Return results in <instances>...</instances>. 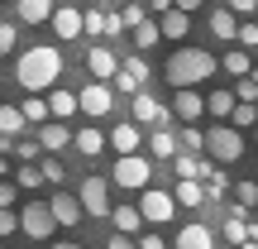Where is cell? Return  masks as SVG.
Returning a JSON list of instances; mask_svg holds the SVG:
<instances>
[{
	"label": "cell",
	"mask_w": 258,
	"mask_h": 249,
	"mask_svg": "<svg viewBox=\"0 0 258 249\" xmlns=\"http://www.w3.org/2000/svg\"><path fill=\"white\" fill-rule=\"evenodd\" d=\"M15 77H19V86H24L29 96L48 91V86H57V77H62V53H57L53 43L24 48V53L15 58Z\"/></svg>",
	"instance_id": "obj_1"
},
{
	"label": "cell",
	"mask_w": 258,
	"mask_h": 249,
	"mask_svg": "<svg viewBox=\"0 0 258 249\" xmlns=\"http://www.w3.org/2000/svg\"><path fill=\"white\" fill-rule=\"evenodd\" d=\"M215 58L206 53V48H191V43H182L172 58H167V67H163V77L177 86V91H186V86H196V82H206V77H215Z\"/></svg>",
	"instance_id": "obj_2"
},
{
	"label": "cell",
	"mask_w": 258,
	"mask_h": 249,
	"mask_svg": "<svg viewBox=\"0 0 258 249\" xmlns=\"http://www.w3.org/2000/svg\"><path fill=\"white\" fill-rule=\"evenodd\" d=\"M206 154H211V163H239V158H244V134L230 120L211 125V129H206Z\"/></svg>",
	"instance_id": "obj_3"
},
{
	"label": "cell",
	"mask_w": 258,
	"mask_h": 249,
	"mask_svg": "<svg viewBox=\"0 0 258 249\" xmlns=\"http://www.w3.org/2000/svg\"><path fill=\"white\" fill-rule=\"evenodd\" d=\"M19 230L29 235V240H48V235L57 230V216L48 202H29L24 211H19Z\"/></svg>",
	"instance_id": "obj_4"
},
{
	"label": "cell",
	"mask_w": 258,
	"mask_h": 249,
	"mask_svg": "<svg viewBox=\"0 0 258 249\" xmlns=\"http://www.w3.org/2000/svg\"><path fill=\"white\" fill-rule=\"evenodd\" d=\"M148 158H139V154H120L115 158V168H110V182L115 187H148Z\"/></svg>",
	"instance_id": "obj_5"
},
{
	"label": "cell",
	"mask_w": 258,
	"mask_h": 249,
	"mask_svg": "<svg viewBox=\"0 0 258 249\" xmlns=\"http://www.w3.org/2000/svg\"><path fill=\"white\" fill-rule=\"evenodd\" d=\"M139 211H144L148 225H167L177 216V196L172 192H158V187H144V202H139Z\"/></svg>",
	"instance_id": "obj_6"
},
{
	"label": "cell",
	"mask_w": 258,
	"mask_h": 249,
	"mask_svg": "<svg viewBox=\"0 0 258 249\" xmlns=\"http://www.w3.org/2000/svg\"><path fill=\"white\" fill-rule=\"evenodd\" d=\"M77 196H82L86 216H110L115 211V206H110V182H105V177H86Z\"/></svg>",
	"instance_id": "obj_7"
},
{
	"label": "cell",
	"mask_w": 258,
	"mask_h": 249,
	"mask_svg": "<svg viewBox=\"0 0 258 249\" xmlns=\"http://www.w3.org/2000/svg\"><path fill=\"white\" fill-rule=\"evenodd\" d=\"M48 24H53V34H57V38H67V43L86 34V15H82V10H72V5H57Z\"/></svg>",
	"instance_id": "obj_8"
},
{
	"label": "cell",
	"mask_w": 258,
	"mask_h": 249,
	"mask_svg": "<svg viewBox=\"0 0 258 249\" xmlns=\"http://www.w3.org/2000/svg\"><path fill=\"white\" fill-rule=\"evenodd\" d=\"M86 67H91V77H96V82H115L124 63H120V58H115V53H110L105 43H96L91 53H86Z\"/></svg>",
	"instance_id": "obj_9"
},
{
	"label": "cell",
	"mask_w": 258,
	"mask_h": 249,
	"mask_svg": "<svg viewBox=\"0 0 258 249\" xmlns=\"http://www.w3.org/2000/svg\"><path fill=\"white\" fill-rule=\"evenodd\" d=\"M172 115H177L182 125H196V120L206 115V96H196L191 86H186V91H177V96H172Z\"/></svg>",
	"instance_id": "obj_10"
},
{
	"label": "cell",
	"mask_w": 258,
	"mask_h": 249,
	"mask_svg": "<svg viewBox=\"0 0 258 249\" xmlns=\"http://www.w3.org/2000/svg\"><path fill=\"white\" fill-rule=\"evenodd\" d=\"M77 96H82V111L86 115H96V120L110 115V101H115V96H110V86H105V82H91L86 91H77Z\"/></svg>",
	"instance_id": "obj_11"
},
{
	"label": "cell",
	"mask_w": 258,
	"mask_h": 249,
	"mask_svg": "<svg viewBox=\"0 0 258 249\" xmlns=\"http://www.w3.org/2000/svg\"><path fill=\"white\" fill-rule=\"evenodd\" d=\"M53 216H57V225H77L86 216V206H82V196H72V192H53Z\"/></svg>",
	"instance_id": "obj_12"
},
{
	"label": "cell",
	"mask_w": 258,
	"mask_h": 249,
	"mask_svg": "<svg viewBox=\"0 0 258 249\" xmlns=\"http://www.w3.org/2000/svg\"><path fill=\"white\" fill-rule=\"evenodd\" d=\"M163 120H167V111L153 101V96H148V86H144V91L134 96V125H153V129H158Z\"/></svg>",
	"instance_id": "obj_13"
},
{
	"label": "cell",
	"mask_w": 258,
	"mask_h": 249,
	"mask_svg": "<svg viewBox=\"0 0 258 249\" xmlns=\"http://www.w3.org/2000/svg\"><path fill=\"white\" fill-rule=\"evenodd\" d=\"M211 34L220 38V43H230V38H239V15H234L230 5L211 10Z\"/></svg>",
	"instance_id": "obj_14"
},
{
	"label": "cell",
	"mask_w": 258,
	"mask_h": 249,
	"mask_svg": "<svg viewBox=\"0 0 258 249\" xmlns=\"http://www.w3.org/2000/svg\"><path fill=\"white\" fill-rule=\"evenodd\" d=\"M139 129H144V125H134V120L115 125L110 129V148H115V154H139V139H144Z\"/></svg>",
	"instance_id": "obj_15"
},
{
	"label": "cell",
	"mask_w": 258,
	"mask_h": 249,
	"mask_svg": "<svg viewBox=\"0 0 258 249\" xmlns=\"http://www.w3.org/2000/svg\"><path fill=\"white\" fill-rule=\"evenodd\" d=\"M177 249H215L211 225H182L177 230Z\"/></svg>",
	"instance_id": "obj_16"
},
{
	"label": "cell",
	"mask_w": 258,
	"mask_h": 249,
	"mask_svg": "<svg viewBox=\"0 0 258 249\" xmlns=\"http://www.w3.org/2000/svg\"><path fill=\"white\" fill-rule=\"evenodd\" d=\"M234 106H239V96H234L230 86H220V91H211V96H206V115H215V120H230V115H234Z\"/></svg>",
	"instance_id": "obj_17"
},
{
	"label": "cell",
	"mask_w": 258,
	"mask_h": 249,
	"mask_svg": "<svg viewBox=\"0 0 258 249\" xmlns=\"http://www.w3.org/2000/svg\"><path fill=\"white\" fill-rule=\"evenodd\" d=\"M38 144L57 154V148H67V144H72V129H67L62 120H48V125H38Z\"/></svg>",
	"instance_id": "obj_18"
},
{
	"label": "cell",
	"mask_w": 258,
	"mask_h": 249,
	"mask_svg": "<svg viewBox=\"0 0 258 249\" xmlns=\"http://www.w3.org/2000/svg\"><path fill=\"white\" fill-rule=\"evenodd\" d=\"M48 111H53V120H72V115L82 111V96L77 91H53L48 96Z\"/></svg>",
	"instance_id": "obj_19"
},
{
	"label": "cell",
	"mask_w": 258,
	"mask_h": 249,
	"mask_svg": "<svg viewBox=\"0 0 258 249\" xmlns=\"http://www.w3.org/2000/svg\"><path fill=\"white\" fill-rule=\"evenodd\" d=\"M148 154L172 163V158L182 154V144H177V134H167V129H153V134H148Z\"/></svg>",
	"instance_id": "obj_20"
},
{
	"label": "cell",
	"mask_w": 258,
	"mask_h": 249,
	"mask_svg": "<svg viewBox=\"0 0 258 249\" xmlns=\"http://www.w3.org/2000/svg\"><path fill=\"white\" fill-rule=\"evenodd\" d=\"M177 206H186V211H196V206H206V187L191 182V177H177Z\"/></svg>",
	"instance_id": "obj_21"
},
{
	"label": "cell",
	"mask_w": 258,
	"mask_h": 249,
	"mask_svg": "<svg viewBox=\"0 0 258 249\" xmlns=\"http://www.w3.org/2000/svg\"><path fill=\"white\" fill-rule=\"evenodd\" d=\"M53 0H19V19H24V24H48V19H53Z\"/></svg>",
	"instance_id": "obj_22"
},
{
	"label": "cell",
	"mask_w": 258,
	"mask_h": 249,
	"mask_svg": "<svg viewBox=\"0 0 258 249\" xmlns=\"http://www.w3.org/2000/svg\"><path fill=\"white\" fill-rule=\"evenodd\" d=\"M72 144H77V154H86V158L105 154V134H101V129H91V125H86V129H77V134H72Z\"/></svg>",
	"instance_id": "obj_23"
},
{
	"label": "cell",
	"mask_w": 258,
	"mask_h": 249,
	"mask_svg": "<svg viewBox=\"0 0 258 249\" xmlns=\"http://www.w3.org/2000/svg\"><path fill=\"white\" fill-rule=\"evenodd\" d=\"M158 24H163V38H186L191 34V15H186V10H167Z\"/></svg>",
	"instance_id": "obj_24"
},
{
	"label": "cell",
	"mask_w": 258,
	"mask_h": 249,
	"mask_svg": "<svg viewBox=\"0 0 258 249\" xmlns=\"http://www.w3.org/2000/svg\"><path fill=\"white\" fill-rule=\"evenodd\" d=\"M172 173H177V177H191V182H201V177L211 173V163H201L196 154H177V158H172Z\"/></svg>",
	"instance_id": "obj_25"
},
{
	"label": "cell",
	"mask_w": 258,
	"mask_h": 249,
	"mask_svg": "<svg viewBox=\"0 0 258 249\" xmlns=\"http://www.w3.org/2000/svg\"><path fill=\"white\" fill-rule=\"evenodd\" d=\"M110 221H115V230H124V235H139V230H144V211H139V206H115Z\"/></svg>",
	"instance_id": "obj_26"
},
{
	"label": "cell",
	"mask_w": 258,
	"mask_h": 249,
	"mask_svg": "<svg viewBox=\"0 0 258 249\" xmlns=\"http://www.w3.org/2000/svg\"><path fill=\"white\" fill-rule=\"evenodd\" d=\"M158 38H163V24H158V19H144V24L134 29V48H139V53H148Z\"/></svg>",
	"instance_id": "obj_27"
},
{
	"label": "cell",
	"mask_w": 258,
	"mask_h": 249,
	"mask_svg": "<svg viewBox=\"0 0 258 249\" xmlns=\"http://www.w3.org/2000/svg\"><path fill=\"white\" fill-rule=\"evenodd\" d=\"M24 125H29V120H24V111H19V106H0V134H10V139H15Z\"/></svg>",
	"instance_id": "obj_28"
},
{
	"label": "cell",
	"mask_w": 258,
	"mask_h": 249,
	"mask_svg": "<svg viewBox=\"0 0 258 249\" xmlns=\"http://www.w3.org/2000/svg\"><path fill=\"white\" fill-rule=\"evenodd\" d=\"M225 192H230V177H225L220 168H211V173H206V202H225Z\"/></svg>",
	"instance_id": "obj_29"
},
{
	"label": "cell",
	"mask_w": 258,
	"mask_h": 249,
	"mask_svg": "<svg viewBox=\"0 0 258 249\" xmlns=\"http://www.w3.org/2000/svg\"><path fill=\"white\" fill-rule=\"evenodd\" d=\"M230 125L234 129H258V106L253 101H239V106H234V115H230Z\"/></svg>",
	"instance_id": "obj_30"
},
{
	"label": "cell",
	"mask_w": 258,
	"mask_h": 249,
	"mask_svg": "<svg viewBox=\"0 0 258 249\" xmlns=\"http://www.w3.org/2000/svg\"><path fill=\"white\" fill-rule=\"evenodd\" d=\"M225 72H230V77H249L253 72L249 53H244V48H230V53H225Z\"/></svg>",
	"instance_id": "obj_31"
},
{
	"label": "cell",
	"mask_w": 258,
	"mask_h": 249,
	"mask_svg": "<svg viewBox=\"0 0 258 249\" xmlns=\"http://www.w3.org/2000/svg\"><path fill=\"white\" fill-rule=\"evenodd\" d=\"M19 111H24L29 125H48V115H53V111H48V101H38V96H24V106H19Z\"/></svg>",
	"instance_id": "obj_32"
},
{
	"label": "cell",
	"mask_w": 258,
	"mask_h": 249,
	"mask_svg": "<svg viewBox=\"0 0 258 249\" xmlns=\"http://www.w3.org/2000/svg\"><path fill=\"white\" fill-rule=\"evenodd\" d=\"M15 182L24 187V192H34V187H43L48 177H43V168H38V163H24V168H19V173H15Z\"/></svg>",
	"instance_id": "obj_33"
},
{
	"label": "cell",
	"mask_w": 258,
	"mask_h": 249,
	"mask_svg": "<svg viewBox=\"0 0 258 249\" xmlns=\"http://www.w3.org/2000/svg\"><path fill=\"white\" fill-rule=\"evenodd\" d=\"M230 192H234V206H244V211L258 206V182H234Z\"/></svg>",
	"instance_id": "obj_34"
},
{
	"label": "cell",
	"mask_w": 258,
	"mask_h": 249,
	"mask_svg": "<svg viewBox=\"0 0 258 249\" xmlns=\"http://www.w3.org/2000/svg\"><path fill=\"white\" fill-rule=\"evenodd\" d=\"M177 144H182L186 154H201V148H206V129H196V125H186V129H182V139H177Z\"/></svg>",
	"instance_id": "obj_35"
},
{
	"label": "cell",
	"mask_w": 258,
	"mask_h": 249,
	"mask_svg": "<svg viewBox=\"0 0 258 249\" xmlns=\"http://www.w3.org/2000/svg\"><path fill=\"white\" fill-rule=\"evenodd\" d=\"M86 34L105 38V34H110V15H105V10H91V15H86Z\"/></svg>",
	"instance_id": "obj_36"
},
{
	"label": "cell",
	"mask_w": 258,
	"mask_h": 249,
	"mask_svg": "<svg viewBox=\"0 0 258 249\" xmlns=\"http://www.w3.org/2000/svg\"><path fill=\"white\" fill-rule=\"evenodd\" d=\"M110 86H115V91H124V96H139V91H144V82H139V77H129L124 67H120V77H115Z\"/></svg>",
	"instance_id": "obj_37"
},
{
	"label": "cell",
	"mask_w": 258,
	"mask_h": 249,
	"mask_svg": "<svg viewBox=\"0 0 258 249\" xmlns=\"http://www.w3.org/2000/svg\"><path fill=\"white\" fill-rule=\"evenodd\" d=\"M120 19H124V29H139V24L148 19V15H144V0H134V5H124V15H120Z\"/></svg>",
	"instance_id": "obj_38"
},
{
	"label": "cell",
	"mask_w": 258,
	"mask_h": 249,
	"mask_svg": "<svg viewBox=\"0 0 258 249\" xmlns=\"http://www.w3.org/2000/svg\"><path fill=\"white\" fill-rule=\"evenodd\" d=\"M234 96H239V101H253V106H258V82H253V77H239Z\"/></svg>",
	"instance_id": "obj_39"
},
{
	"label": "cell",
	"mask_w": 258,
	"mask_h": 249,
	"mask_svg": "<svg viewBox=\"0 0 258 249\" xmlns=\"http://www.w3.org/2000/svg\"><path fill=\"white\" fill-rule=\"evenodd\" d=\"M19 230V216L10 211V206H0V240H5V235H15Z\"/></svg>",
	"instance_id": "obj_40"
},
{
	"label": "cell",
	"mask_w": 258,
	"mask_h": 249,
	"mask_svg": "<svg viewBox=\"0 0 258 249\" xmlns=\"http://www.w3.org/2000/svg\"><path fill=\"white\" fill-rule=\"evenodd\" d=\"M15 43H19V29L15 24H0V53H15Z\"/></svg>",
	"instance_id": "obj_41"
},
{
	"label": "cell",
	"mask_w": 258,
	"mask_h": 249,
	"mask_svg": "<svg viewBox=\"0 0 258 249\" xmlns=\"http://www.w3.org/2000/svg\"><path fill=\"white\" fill-rule=\"evenodd\" d=\"M38 148H43L38 139H19V144H15V154L24 158V163H34V158H38Z\"/></svg>",
	"instance_id": "obj_42"
},
{
	"label": "cell",
	"mask_w": 258,
	"mask_h": 249,
	"mask_svg": "<svg viewBox=\"0 0 258 249\" xmlns=\"http://www.w3.org/2000/svg\"><path fill=\"white\" fill-rule=\"evenodd\" d=\"M239 43H244V48H258V19L239 24Z\"/></svg>",
	"instance_id": "obj_43"
},
{
	"label": "cell",
	"mask_w": 258,
	"mask_h": 249,
	"mask_svg": "<svg viewBox=\"0 0 258 249\" xmlns=\"http://www.w3.org/2000/svg\"><path fill=\"white\" fill-rule=\"evenodd\" d=\"M124 72L139 77V82H148V63H144V58H124Z\"/></svg>",
	"instance_id": "obj_44"
},
{
	"label": "cell",
	"mask_w": 258,
	"mask_h": 249,
	"mask_svg": "<svg viewBox=\"0 0 258 249\" xmlns=\"http://www.w3.org/2000/svg\"><path fill=\"white\" fill-rule=\"evenodd\" d=\"M38 168H43V177H48V182H62V163H57V158H43V163H38Z\"/></svg>",
	"instance_id": "obj_45"
},
{
	"label": "cell",
	"mask_w": 258,
	"mask_h": 249,
	"mask_svg": "<svg viewBox=\"0 0 258 249\" xmlns=\"http://www.w3.org/2000/svg\"><path fill=\"white\" fill-rule=\"evenodd\" d=\"M15 196H19V182H5L0 177V206H15Z\"/></svg>",
	"instance_id": "obj_46"
},
{
	"label": "cell",
	"mask_w": 258,
	"mask_h": 249,
	"mask_svg": "<svg viewBox=\"0 0 258 249\" xmlns=\"http://www.w3.org/2000/svg\"><path fill=\"white\" fill-rule=\"evenodd\" d=\"M105 249H139V244H134V235L115 230V235H110V244H105Z\"/></svg>",
	"instance_id": "obj_47"
},
{
	"label": "cell",
	"mask_w": 258,
	"mask_h": 249,
	"mask_svg": "<svg viewBox=\"0 0 258 249\" xmlns=\"http://www.w3.org/2000/svg\"><path fill=\"white\" fill-rule=\"evenodd\" d=\"M225 5H230L234 15H253V10H258V0H225Z\"/></svg>",
	"instance_id": "obj_48"
},
{
	"label": "cell",
	"mask_w": 258,
	"mask_h": 249,
	"mask_svg": "<svg viewBox=\"0 0 258 249\" xmlns=\"http://www.w3.org/2000/svg\"><path fill=\"white\" fill-rule=\"evenodd\" d=\"M139 249H167V244H163V235H153V230H148L144 240H139Z\"/></svg>",
	"instance_id": "obj_49"
},
{
	"label": "cell",
	"mask_w": 258,
	"mask_h": 249,
	"mask_svg": "<svg viewBox=\"0 0 258 249\" xmlns=\"http://www.w3.org/2000/svg\"><path fill=\"white\" fill-rule=\"evenodd\" d=\"M148 10L153 15H167V10H177V0H148Z\"/></svg>",
	"instance_id": "obj_50"
},
{
	"label": "cell",
	"mask_w": 258,
	"mask_h": 249,
	"mask_svg": "<svg viewBox=\"0 0 258 249\" xmlns=\"http://www.w3.org/2000/svg\"><path fill=\"white\" fill-rule=\"evenodd\" d=\"M206 0H177V10H186V15H191V10H201Z\"/></svg>",
	"instance_id": "obj_51"
},
{
	"label": "cell",
	"mask_w": 258,
	"mask_h": 249,
	"mask_svg": "<svg viewBox=\"0 0 258 249\" xmlns=\"http://www.w3.org/2000/svg\"><path fill=\"white\" fill-rule=\"evenodd\" d=\"M53 249H82V244H77V240H57Z\"/></svg>",
	"instance_id": "obj_52"
},
{
	"label": "cell",
	"mask_w": 258,
	"mask_h": 249,
	"mask_svg": "<svg viewBox=\"0 0 258 249\" xmlns=\"http://www.w3.org/2000/svg\"><path fill=\"white\" fill-rule=\"evenodd\" d=\"M239 249H258V240H244V244H239Z\"/></svg>",
	"instance_id": "obj_53"
},
{
	"label": "cell",
	"mask_w": 258,
	"mask_h": 249,
	"mask_svg": "<svg viewBox=\"0 0 258 249\" xmlns=\"http://www.w3.org/2000/svg\"><path fill=\"white\" fill-rule=\"evenodd\" d=\"M5 173H10V168H5V154H0V177H5Z\"/></svg>",
	"instance_id": "obj_54"
},
{
	"label": "cell",
	"mask_w": 258,
	"mask_h": 249,
	"mask_svg": "<svg viewBox=\"0 0 258 249\" xmlns=\"http://www.w3.org/2000/svg\"><path fill=\"white\" fill-rule=\"evenodd\" d=\"M249 77H253V82H258V67H253V72H249Z\"/></svg>",
	"instance_id": "obj_55"
},
{
	"label": "cell",
	"mask_w": 258,
	"mask_h": 249,
	"mask_svg": "<svg viewBox=\"0 0 258 249\" xmlns=\"http://www.w3.org/2000/svg\"><path fill=\"white\" fill-rule=\"evenodd\" d=\"M253 144H258V129H253Z\"/></svg>",
	"instance_id": "obj_56"
},
{
	"label": "cell",
	"mask_w": 258,
	"mask_h": 249,
	"mask_svg": "<svg viewBox=\"0 0 258 249\" xmlns=\"http://www.w3.org/2000/svg\"><path fill=\"white\" fill-rule=\"evenodd\" d=\"M0 249H5V240H0Z\"/></svg>",
	"instance_id": "obj_57"
},
{
	"label": "cell",
	"mask_w": 258,
	"mask_h": 249,
	"mask_svg": "<svg viewBox=\"0 0 258 249\" xmlns=\"http://www.w3.org/2000/svg\"><path fill=\"white\" fill-rule=\"evenodd\" d=\"M253 19H258V10H253Z\"/></svg>",
	"instance_id": "obj_58"
}]
</instances>
